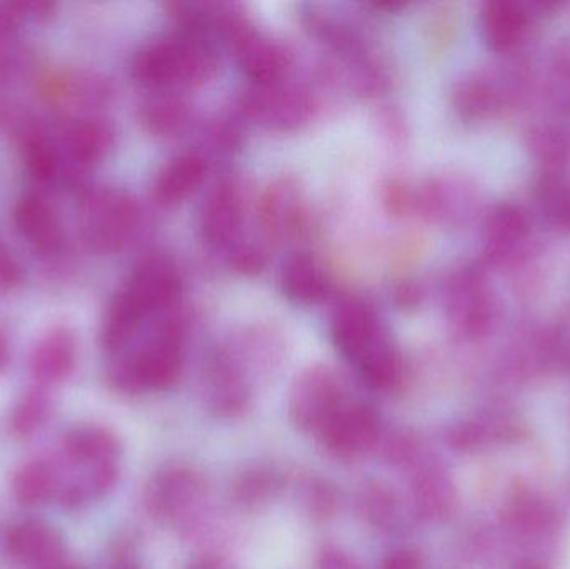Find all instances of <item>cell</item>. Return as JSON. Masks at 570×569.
Returning a JSON list of instances; mask_svg holds the SVG:
<instances>
[{
    "label": "cell",
    "instance_id": "obj_1",
    "mask_svg": "<svg viewBox=\"0 0 570 569\" xmlns=\"http://www.w3.org/2000/svg\"><path fill=\"white\" fill-rule=\"evenodd\" d=\"M180 294L183 276L170 254L154 251L140 257L104 314V350L112 354L126 350L149 317H163L177 310Z\"/></svg>",
    "mask_w": 570,
    "mask_h": 569
},
{
    "label": "cell",
    "instance_id": "obj_2",
    "mask_svg": "<svg viewBox=\"0 0 570 569\" xmlns=\"http://www.w3.org/2000/svg\"><path fill=\"white\" fill-rule=\"evenodd\" d=\"M331 337L335 350L372 390H391L401 380V353L381 314L364 297L345 296L335 304Z\"/></svg>",
    "mask_w": 570,
    "mask_h": 569
},
{
    "label": "cell",
    "instance_id": "obj_3",
    "mask_svg": "<svg viewBox=\"0 0 570 569\" xmlns=\"http://www.w3.org/2000/svg\"><path fill=\"white\" fill-rule=\"evenodd\" d=\"M219 67V46L213 39L176 29L140 47L130 62V73L153 92L184 94L209 84Z\"/></svg>",
    "mask_w": 570,
    "mask_h": 569
},
{
    "label": "cell",
    "instance_id": "obj_4",
    "mask_svg": "<svg viewBox=\"0 0 570 569\" xmlns=\"http://www.w3.org/2000/svg\"><path fill=\"white\" fill-rule=\"evenodd\" d=\"M186 340V314L176 310L159 317L144 346L114 364L109 371L110 386L126 394L169 390L183 374Z\"/></svg>",
    "mask_w": 570,
    "mask_h": 569
},
{
    "label": "cell",
    "instance_id": "obj_5",
    "mask_svg": "<svg viewBox=\"0 0 570 569\" xmlns=\"http://www.w3.org/2000/svg\"><path fill=\"white\" fill-rule=\"evenodd\" d=\"M321 109L315 82L292 80L249 84L236 100V116L269 133H297L312 122Z\"/></svg>",
    "mask_w": 570,
    "mask_h": 569
},
{
    "label": "cell",
    "instance_id": "obj_6",
    "mask_svg": "<svg viewBox=\"0 0 570 569\" xmlns=\"http://www.w3.org/2000/svg\"><path fill=\"white\" fill-rule=\"evenodd\" d=\"M142 227L139 200L119 187L86 189L79 203V230L87 249L114 254L134 243Z\"/></svg>",
    "mask_w": 570,
    "mask_h": 569
},
{
    "label": "cell",
    "instance_id": "obj_7",
    "mask_svg": "<svg viewBox=\"0 0 570 569\" xmlns=\"http://www.w3.org/2000/svg\"><path fill=\"white\" fill-rule=\"evenodd\" d=\"M219 42L229 50L250 84L277 82L291 77L294 69L292 50L283 40L259 29L240 3L220 29Z\"/></svg>",
    "mask_w": 570,
    "mask_h": 569
},
{
    "label": "cell",
    "instance_id": "obj_8",
    "mask_svg": "<svg viewBox=\"0 0 570 569\" xmlns=\"http://www.w3.org/2000/svg\"><path fill=\"white\" fill-rule=\"evenodd\" d=\"M257 226L269 246L302 239L311 227V209L301 180L292 174L274 177L257 197Z\"/></svg>",
    "mask_w": 570,
    "mask_h": 569
},
{
    "label": "cell",
    "instance_id": "obj_9",
    "mask_svg": "<svg viewBox=\"0 0 570 569\" xmlns=\"http://www.w3.org/2000/svg\"><path fill=\"white\" fill-rule=\"evenodd\" d=\"M347 400L342 374L328 364H312L292 384L288 418L302 433L318 434Z\"/></svg>",
    "mask_w": 570,
    "mask_h": 569
},
{
    "label": "cell",
    "instance_id": "obj_10",
    "mask_svg": "<svg viewBox=\"0 0 570 569\" xmlns=\"http://www.w3.org/2000/svg\"><path fill=\"white\" fill-rule=\"evenodd\" d=\"M445 316L452 331L464 340L485 336L494 323L495 303L484 271L462 266L444 283Z\"/></svg>",
    "mask_w": 570,
    "mask_h": 569
},
{
    "label": "cell",
    "instance_id": "obj_11",
    "mask_svg": "<svg viewBox=\"0 0 570 569\" xmlns=\"http://www.w3.org/2000/svg\"><path fill=\"white\" fill-rule=\"evenodd\" d=\"M481 190L462 174H438L415 189V214L434 226L461 229L478 219Z\"/></svg>",
    "mask_w": 570,
    "mask_h": 569
},
{
    "label": "cell",
    "instance_id": "obj_12",
    "mask_svg": "<svg viewBox=\"0 0 570 569\" xmlns=\"http://www.w3.org/2000/svg\"><path fill=\"white\" fill-rule=\"evenodd\" d=\"M249 200L237 177L224 176L210 187L199 209L200 239L214 251H229L243 241Z\"/></svg>",
    "mask_w": 570,
    "mask_h": 569
},
{
    "label": "cell",
    "instance_id": "obj_13",
    "mask_svg": "<svg viewBox=\"0 0 570 569\" xmlns=\"http://www.w3.org/2000/svg\"><path fill=\"white\" fill-rule=\"evenodd\" d=\"M203 386L207 408L217 418H237L249 408V370L229 343L216 347L207 357Z\"/></svg>",
    "mask_w": 570,
    "mask_h": 569
},
{
    "label": "cell",
    "instance_id": "obj_14",
    "mask_svg": "<svg viewBox=\"0 0 570 569\" xmlns=\"http://www.w3.org/2000/svg\"><path fill=\"white\" fill-rule=\"evenodd\" d=\"M524 73H499L498 70H474L458 80L451 90V102L458 116L468 122L485 119L498 112L524 87Z\"/></svg>",
    "mask_w": 570,
    "mask_h": 569
},
{
    "label": "cell",
    "instance_id": "obj_15",
    "mask_svg": "<svg viewBox=\"0 0 570 569\" xmlns=\"http://www.w3.org/2000/svg\"><path fill=\"white\" fill-rule=\"evenodd\" d=\"M317 436L332 457L355 460L377 444L381 416L371 404L348 398Z\"/></svg>",
    "mask_w": 570,
    "mask_h": 569
},
{
    "label": "cell",
    "instance_id": "obj_16",
    "mask_svg": "<svg viewBox=\"0 0 570 569\" xmlns=\"http://www.w3.org/2000/svg\"><path fill=\"white\" fill-rule=\"evenodd\" d=\"M206 481L187 468H169L157 474L147 488V507L163 521H177L203 501Z\"/></svg>",
    "mask_w": 570,
    "mask_h": 569
},
{
    "label": "cell",
    "instance_id": "obj_17",
    "mask_svg": "<svg viewBox=\"0 0 570 569\" xmlns=\"http://www.w3.org/2000/svg\"><path fill=\"white\" fill-rule=\"evenodd\" d=\"M17 233L40 257H52L63 246V229L52 204L39 193H27L13 207Z\"/></svg>",
    "mask_w": 570,
    "mask_h": 569
},
{
    "label": "cell",
    "instance_id": "obj_18",
    "mask_svg": "<svg viewBox=\"0 0 570 569\" xmlns=\"http://www.w3.org/2000/svg\"><path fill=\"white\" fill-rule=\"evenodd\" d=\"M209 159L199 149L184 150L170 157L153 180V199L157 206H180L186 203L206 180Z\"/></svg>",
    "mask_w": 570,
    "mask_h": 569
},
{
    "label": "cell",
    "instance_id": "obj_19",
    "mask_svg": "<svg viewBox=\"0 0 570 569\" xmlns=\"http://www.w3.org/2000/svg\"><path fill=\"white\" fill-rule=\"evenodd\" d=\"M529 223L521 207L511 203L498 204L485 217L484 254L491 264H509L524 251Z\"/></svg>",
    "mask_w": 570,
    "mask_h": 569
},
{
    "label": "cell",
    "instance_id": "obj_20",
    "mask_svg": "<svg viewBox=\"0 0 570 569\" xmlns=\"http://www.w3.org/2000/svg\"><path fill=\"white\" fill-rule=\"evenodd\" d=\"M281 290L297 306H317L328 300L332 281L325 267L312 254L298 251L284 261Z\"/></svg>",
    "mask_w": 570,
    "mask_h": 569
},
{
    "label": "cell",
    "instance_id": "obj_21",
    "mask_svg": "<svg viewBox=\"0 0 570 569\" xmlns=\"http://www.w3.org/2000/svg\"><path fill=\"white\" fill-rule=\"evenodd\" d=\"M6 550L20 563L42 565L47 568L62 560L66 545L56 528L30 520L13 524L7 531Z\"/></svg>",
    "mask_w": 570,
    "mask_h": 569
},
{
    "label": "cell",
    "instance_id": "obj_22",
    "mask_svg": "<svg viewBox=\"0 0 570 569\" xmlns=\"http://www.w3.org/2000/svg\"><path fill=\"white\" fill-rule=\"evenodd\" d=\"M531 26L528 7L512 0H494L481 10V33L489 49L511 52L524 42Z\"/></svg>",
    "mask_w": 570,
    "mask_h": 569
},
{
    "label": "cell",
    "instance_id": "obj_23",
    "mask_svg": "<svg viewBox=\"0 0 570 569\" xmlns=\"http://www.w3.org/2000/svg\"><path fill=\"white\" fill-rule=\"evenodd\" d=\"M77 361V341L66 326L53 327L37 344L30 356L33 380L42 386L62 383L72 374Z\"/></svg>",
    "mask_w": 570,
    "mask_h": 569
},
{
    "label": "cell",
    "instance_id": "obj_24",
    "mask_svg": "<svg viewBox=\"0 0 570 569\" xmlns=\"http://www.w3.org/2000/svg\"><path fill=\"white\" fill-rule=\"evenodd\" d=\"M63 144L73 166L89 169L109 156L116 144V129L102 117H82L67 127Z\"/></svg>",
    "mask_w": 570,
    "mask_h": 569
},
{
    "label": "cell",
    "instance_id": "obj_25",
    "mask_svg": "<svg viewBox=\"0 0 570 569\" xmlns=\"http://www.w3.org/2000/svg\"><path fill=\"white\" fill-rule=\"evenodd\" d=\"M139 120L154 137L174 139L193 126L194 110L184 94L153 92L140 104Z\"/></svg>",
    "mask_w": 570,
    "mask_h": 569
},
{
    "label": "cell",
    "instance_id": "obj_26",
    "mask_svg": "<svg viewBox=\"0 0 570 569\" xmlns=\"http://www.w3.org/2000/svg\"><path fill=\"white\" fill-rule=\"evenodd\" d=\"M63 451L73 463L82 467L117 463L120 443L112 431L102 426H79L63 436Z\"/></svg>",
    "mask_w": 570,
    "mask_h": 569
},
{
    "label": "cell",
    "instance_id": "obj_27",
    "mask_svg": "<svg viewBox=\"0 0 570 569\" xmlns=\"http://www.w3.org/2000/svg\"><path fill=\"white\" fill-rule=\"evenodd\" d=\"M60 483L57 468L49 461L32 460L22 464L13 474L12 491L22 507H40L59 497Z\"/></svg>",
    "mask_w": 570,
    "mask_h": 569
},
{
    "label": "cell",
    "instance_id": "obj_28",
    "mask_svg": "<svg viewBox=\"0 0 570 569\" xmlns=\"http://www.w3.org/2000/svg\"><path fill=\"white\" fill-rule=\"evenodd\" d=\"M22 159L27 173L39 184H52L62 177L59 147L42 127L29 126L22 134Z\"/></svg>",
    "mask_w": 570,
    "mask_h": 569
},
{
    "label": "cell",
    "instance_id": "obj_29",
    "mask_svg": "<svg viewBox=\"0 0 570 569\" xmlns=\"http://www.w3.org/2000/svg\"><path fill=\"white\" fill-rule=\"evenodd\" d=\"M529 149L542 169V176H558L570 160V139L556 126L535 127L529 134Z\"/></svg>",
    "mask_w": 570,
    "mask_h": 569
},
{
    "label": "cell",
    "instance_id": "obj_30",
    "mask_svg": "<svg viewBox=\"0 0 570 569\" xmlns=\"http://www.w3.org/2000/svg\"><path fill=\"white\" fill-rule=\"evenodd\" d=\"M414 500L417 513L425 520L448 517L454 503V490L441 471H425L415 481Z\"/></svg>",
    "mask_w": 570,
    "mask_h": 569
},
{
    "label": "cell",
    "instance_id": "obj_31",
    "mask_svg": "<svg viewBox=\"0 0 570 569\" xmlns=\"http://www.w3.org/2000/svg\"><path fill=\"white\" fill-rule=\"evenodd\" d=\"M281 487H283V478L274 468L254 467L236 478L233 493L239 503L257 507L273 500Z\"/></svg>",
    "mask_w": 570,
    "mask_h": 569
},
{
    "label": "cell",
    "instance_id": "obj_32",
    "mask_svg": "<svg viewBox=\"0 0 570 569\" xmlns=\"http://www.w3.org/2000/svg\"><path fill=\"white\" fill-rule=\"evenodd\" d=\"M49 414L50 400L46 391L39 390V387L27 391L10 414V434L19 440L33 436L46 424Z\"/></svg>",
    "mask_w": 570,
    "mask_h": 569
},
{
    "label": "cell",
    "instance_id": "obj_33",
    "mask_svg": "<svg viewBox=\"0 0 570 569\" xmlns=\"http://www.w3.org/2000/svg\"><path fill=\"white\" fill-rule=\"evenodd\" d=\"M203 139L204 147L213 156H233L244 144L243 124L236 114L217 117L204 127Z\"/></svg>",
    "mask_w": 570,
    "mask_h": 569
},
{
    "label": "cell",
    "instance_id": "obj_34",
    "mask_svg": "<svg viewBox=\"0 0 570 569\" xmlns=\"http://www.w3.org/2000/svg\"><path fill=\"white\" fill-rule=\"evenodd\" d=\"M361 508L368 523L374 527L392 528L399 523L397 497L385 484H367L362 491Z\"/></svg>",
    "mask_w": 570,
    "mask_h": 569
},
{
    "label": "cell",
    "instance_id": "obj_35",
    "mask_svg": "<svg viewBox=\"0 0 570 569\" xmlns=\"http://www.w3.org/2000/svg\"><path fill=\"white\" fill-rule=\"evenodd\" d=\"M539 199L548 216L561 229L570 233V186L562 179V174L542 176L539 184Z\"/></svg>",
    "mask_w": 570,
    "mask_h": 569
},
{
    "label": "cell",
    "instance_id": "obj_36",
    "mask_svg": "<svg viewBox=\"0 0 570 569\" xmlns=\"http://www.w3.org/2000/svg\"><path fill=\"white\" fill-rule=\"evenodd\" d=\"M227 263L236 273L257 276L269 264V244L266 241L243 239L226 253Z\"/></svg>",
    "mask_w": 570,
    "mask_h": 569
},
{
    "label": "cell",
    "instance_id": "obj_37",
    "mask_svg": "<svg viewBox=\"0 0 570 569\" xmlns=\"http://www.w3.org/2000/svg\"><path fill=\"white\" fill-rule=\"evenodd\" d=\"M548 94L556 109L570 114V49L559 47L548 70Z\"/></svg>",
    "mask_w": 570,
    "mask_h": 569
},
{
    "label": "cell",
    "instance_id": "obj_38",
    "mask_svg": "<svg viewBox=\"0 0 570 569\" xmlns=\"http://www.w3.org/2000/svg\"><path fill=\"white\" fill-rule=\"evenodd\" d=\"M415 189L417 186H412L404 177L394 176L385 179L379 190L385 213L395 219H402L415 213Z\"/></svg>",
    "mask_w": 570,
    "mask_h": 569
},
{
    "label": "cell",
    "instance_id": "obj_39",
    "mask_svg": "<svg viewBox=\"0 0 570 569\" xmlns=\"http://www.w3.org/2000/svg\"><path fill=\"white\" fill-rule=\"evenodd\" d=\"M305 504H307L308 513L315 520H328V518L334 517L337 498H335L332 488H328L324 481L312 480L305 487Z\"/></svg>",
    "mask_w": 570,
    "mask_h": 569
},
{
    "label": "cell",
    "instance_id": "obj_40",
    "mask_svg": "<svg viewBox=\"0 0 570 569\" xmlns=\"http://www.w3.org/2000/svg\"><path fill=\"white\" fill-rule=\"evenodd\" d=\"M379 127H381L382 136L392 144L399 147L405 143L407 137V126H405L404 117L399 112L395 107H384L379 112Z\"/></svg>",
    "mask_w": 570,
    "mask_h": 569
},
{
    "label": "cell",
    "instance_id": "obj_41",
    "mask_svg": "<svg viewBox=\"0 0 570 569\" xmlns=\"http://www.w3.org/2000/svg\"><path fill=\"white\" fill-rule=\"evenodd\" d=\"M392 297H394L395 306L401 310H415L424 301V286L417 279H402L401 283L395 284Z\"/></svg>",
    "mask_w": 570,
    "mask_h": 569
},
{
    "label": "cell",
    "instance_id": "obj_42",
    "mask_svg": "<svg viewBox=\"0 0 570 569\" xmlns=\"http://www.w3.org/2000/svg\"><path fill=\"white\" fill-rule=\"evenodd\" d=\"M26 17L23 2H0V42L13 36Z\"/></svg>",
    "mask_w": 570,
    "mask_h": 569
},
{
    "label": "cell",
    "instance_id": "obj_43",
    "mask_svg": "<svg viewBox=\"0 0 570 569\" xmlns=\"http://www.w3.org/2000/svg\"><path fill=\"white\" fill-rule=\"evenodd\" d=\"M22 281V269L9 247L0 239V290H13Z\"/></svg>",
    "mask_w": 570,
    "mask_h": 569
},
{
    "label": "cell",
    "instance_id": "obj_44",
    "mask_svg": "<svg viewBox=\"0 0 570 569\" xmlns=\"http://www.w3.org/2000/svg\"><path fill=\"white\" fill-rule=\"evenodd\" d=\"M381 569H422V560L414 551L397 550L382 561Z\"/></svg>",
    "mask_w": 570,
    "mask_h": 569
},
{
    "label": "cell",
    "instance_id": "obj_45",
    "mask_svg": "<svg viewBox=\"0 0 570 569\" xmlns=\"http://www.w3.org/2000/svg\"><path fill=\"white\" fill-rule=\"evenodd\" d=\"M318 569H362L357 561L348 555L342 553L341 550L328 548L321 555L318 560Z\"/></svg>",
    "mask_w": 570,
    "mask_h": 569
},
{
    "label": "cell",
    "instance_id": "obj_46",
    "mask_svg": "<svg viewBox=\"0 0 570 569\" xmlns=\"http://www.w3.org/2000/svg\"><path fill=\"white\" fill-rule=\"evenodd\" d=\"M412 443L407 440V438H395V440L389 441L387 448H385V453H387L389 460L392 463H404L405 458L411 457L412 454Z\"/></svg>",
    "mask_w": 570,
    "mask_h": 569
},
{
    "label": "cell",
    "instance_id": "obj_47",
    "mask_svg": "<svg viewBox=\"0 0 570 569\" xmlns=\"http://www.w3.org/2000/svg\"><path fill=\"white\" fill-rule=\"evenodd\" d=\"M407 2H399V0H385V2H368L364 7L372 10H381V12H399V10L407 9Z\"/></svg>",
    "mask_w": 570,
    "mask_h": 569
},
{
    "label": "cell",
    "instance_id": "obj_48",
    "mask_svg": "<svg viewBox=\"0 0 570 569\" xmlns=\"http://www.w3.org/2000/svg\"><path fill=\"white\" fill-rule=\"evenodd\" d=\"M10 360V343L9 336H7L6 330L0 327V373L6 370L7 364Z\"/></svg>",
    "mask_w": 570,
    "mask_h": 569
},
{
    "label": "cell",
    "instance_id": "obj_49",
    "mask_svg": "<svg viewBox=\"0 0 570 569\" xmlns=\"http://www.w3.org/2000/svg\"><path fill=\"white\" fill-rule=\"evenodd\" d=\"M46 569H80L76 567H62V565H52V567H47Z\"/></svg>",
    "mask_w": 570,
    "mask_h": 569
},
{
    "label": "cell",
    "instance_id": "obj_50",
    "mask_svg": "<svg viewBox=\"0 0 570 569\" xmlns=\"http://www.w3.org/2000/svg\"><path fill=\"white\" fill-rule=\"evenodd\" d=\"M124 569H134V568H124Z\"/></svg>",
    "mask_w": 570,
    "mask_h": 569
}]
</instances>
